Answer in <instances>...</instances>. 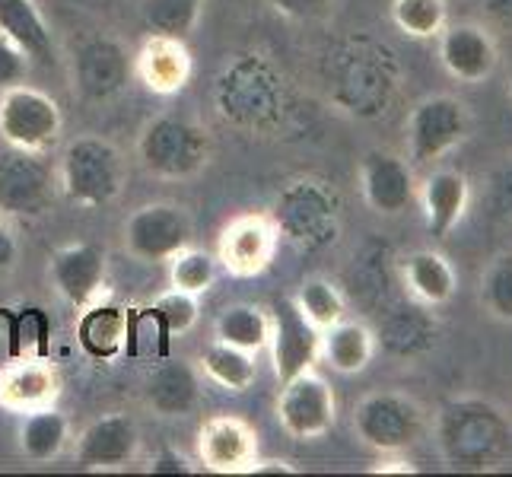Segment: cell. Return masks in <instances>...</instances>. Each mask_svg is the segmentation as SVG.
I'll use <instances>...</instances> for the list:
<instances>
[{
    "label": "cell",
    "instance_id": "cell-1",
    "mask_svg": "<svg viewBox=\"0 0 512 477\" xmlns=\"http://www.w3.org/2000/svg\"><path fill=\"white\" fill-rule=\"evenodd\" d=\"M436 433L455 468H493L512 443V427L487 401H452L439 414Z\"/></svg>",
    "mask_w": 512,
    "mask_h": 477
},
{
    "label": "cell",
    "instance_id": "cell-2",
    "mask_svg": "<svg viewBox=\"0 0 512 477\" xmlns=\"http://www.w3.org/2000/svg\"><path fill=\"white\" fill-rule=\"evenodd\" d=\"M58 182L64 198L77 207H105L125 188V159L112 140L83 134L67 144L58 166Z\"/></svg>",
    "mask_w": 512,
    "mask_h": 477
},
{
    "label": "cell",
    "instance_id": "cell-3",
    "mask_svg": "<svg viewBox=\"0 0 512 477\" xmlns=\"http://www.w3.org/2000/svg\"><path fill=\"white\" fill-rule=\"evenodd\" d=\"M353 430L366 449L379 455L408 452L427 430V411L414 395L382 388L353 408Z\"/></svg>",
    "mask_w": 512,
    "mask_h": 477
},
{
    "label": "cell",
    "instance_id": "cell-4",
    "mask_svg": "<svg viewBox=\"0 0 512 477\" xmlns=\"http://www.w3.org/2000/svg\"><path fill=\"white\" fill-rule=\"evenodd\" d=\"M137 156L156 179H191L210 159V137L188 118L163 115L140 131Z\"/></svg>",
    "mask_w": 512,
    "mask_h": 477
},
{
    "label": "cell",
    "instance_id": "cell-5",
    "mask_svg": "<svg viewBox=\"0 0 512 477\" xmlns=\"http://www.w3.org/2000/svg\"><path fill=\"white\" fill-rule=\"evenodd\" d=\"M61 191L58 169L45 153L7 147L0 153V217L39 220Z\"/></svg>",
    "mask_w": 512,
    "mask_h": 477
},
{
    "label": "cell",
    "instance_id": "cell-6",
    "mask_svg": "<svg viewBox=\"0 0 512 477\" xmlns=\"http://www.w3.org/2000/svg\"><path fill=\"white\" fill-rule=\"evenodd\" d=\"M64 128L61 105L35 86L16 83L0 93V140L7 147L48 153Z\"/></svg>",
    "mask_w": 512,
    "mask_h": 477
},
{
    "label": "cell",
    "instance_id": "cell-7",
    "mask_svg": "<svg viewBox=\"0 0 512 477\" xmlns=\"http://www.w3.org/2000/svg\"><path fill=\"white\" fill-rule=\"evenodd\" d=\"M471 131L468 105L455 96L436 93L420 99L408 115V156L427 166L452 153Z\"/></svg>",
    "mask_w": 512,
    "mask_h": 477
},
{
    "label": "cell",
    "instance_id": "cell-8",
    "mask_svg": "<svg viewBox=\"0 0 512 477\" xmlns=\"http://www.w3.org/2000/svg\"><path fill=\"white\" fill-rule=\"evenodd\" d=\"M277 420L293 439H322L334 420H338V398H334V388L315 376L312 369L293 376L290 382L280 385V398H277Z\"/></svg>",
    "mask_w": 512,
    "mask_h": 477
},
{
    "label": "cell",
    "instance_id": "cell-9",
    "mask_svg": "<svg viewBox=\"0 0 512 477\" xmlns=\"http://www.w3.org/2000/svg\"><path fill=\"white\" fill-rule=\"evenodd\" d=\"M268 344L274 353V373L280 385L299 373H306L322 357V331L303 315L293 296H284L274 303Z\"/></svg>",
    "mask_w": 512,
    "mask_h": 477
},
{
    "label": "cell",
    "instance_id": "cell-10",
    "mask_svg": "<svg viewBox=\"0 0 512 477\" xmlns=\"http://www.w3.org/2000/svg\"><path fill=\"white\" fill-rule=\"evenodd\" d=\"M191 245V217L175 204H147L125 223V249L140 261H169Z\"/></svg>",
    "mask_w": 512,
    "mask_h": 477
},
{
    "label": "cell",
    "instance_id": "cell-11",
    "mask_svg": "<svg viewBox=\"0 0 512 477\" xmlns=\"http://www.w3.org/2000/svg\"><path fill=\"white\" fill-rule=\"evenodd\" d=\"M366 204L382 217H401L417 201V179L404 156L392 150H369L360 163Z\"/></svg>",
    "mask_w": 512,
    "mask_h": 477
},
{
    "label": "cell",
    "instance_id": "cell-12",
    "mask_svg": "<svg viewBox=\"0 0 512 477\" xmlns=\"http://www.w3.org/2000/svg\"><path fill=\"white\" fill-rule=\"evenodd\" d=\"M436 39H439V61H443L446 74L465 86H478L490 80L500 64L497 42H493L490 29L478 23H452Z\"/></svg>",
    "mask_w": 512,
    "mask_h": 477
},
{
    "label": "cell",
    "instance_id": "cell-13",
    "mask_svg": "<svg viewBox=\"0 0 512 477\" xmlns=\"http://www.w3.org/2000/svg\"><path fill=\"white\" fill-rule=\"evenodd\" d=\"M280 229L261 214H242L226 223L220 236V264L236 277H255L271 268Z\"/></svg>",
    "mask_w": 512,
    "mask_h": 477
},
{
    "label": "cell",
    "instance_id": "cell-14",
    "mask_svg": "<svg viewBox=\"0 0 512 477\" xmlns=\"http://www.w3.org/2000/svg\"><path fill=\"white\" fill-rule=\"evenodd\" d=\"M105 252L99 245L90 242H77V245H64L55 255H51V284L67 299L74 309L93 306L102 287H105Z\"/></svg>",
    "mask_w": 512,
    "mask_h": 477
},
{
    "label": "cell",
    "instance_id": "cell-15",
    "mask_svg": "<svg viewBox=\"0 0 512 477\" xmlns=\"http://www.w3.org/2000/svg\"><path fill=\"white\" fill-rule=\"evenodd\" d=\"M140 433L128 414H102L77 439V462L86 471H115L125 468L137 455Z\"/></svg>",
    "mask_w": 512,
    "mask_h": 477
},
{
    "label": "cell",
    "instance_id": "cell-16",
    "mask_svg": "<svg viewBox=\"0 0 512 477\" xmlns=\"http://www.w3.org/2000/svg\"><path fill=\"white\" fill-rule=\"evenodd\" d=\"M198 455L207 471L239 474L258 458V436L239 417H210L198 433Z\"/></svg>",
    "mask_w": 512,
    "mask_h": 477
},
{
    "label": "cell",
    "instance_id": "cell-17",
    "mask_svg": "<svg viewBox=\"0 0 512 477\" xmlns=\"http://www.w3.org/2000/svg\"><path fill=\"white\" fill-rule=\"evenodd\" d=\"M417 201L433 239H446L471 207V182L458 169H433L417 185Z\"/></svg>",
    "mask_w": 512,
    "mask_h": 477
},
{
    "label": "cell",
    "instance_id": "cell-18",
    "mask_svg": "<svg viewBox=\"0 0 512 477\" xmlns=\"http://www.w3.org/2000/svg\"><path fill=\"white\" fill-rule=\"evenodd\" d=\"M191 70L194 61L185 39H172V35H150L134 58L137 80L156 96L182 93L191 80Z\"/></svg>",
    "mask_w": 512,
    "mask_h": 477
},
{
    "label": "cell",
    "instance_id": "cell-19",
    "mask_svg": "<svg viewBox=\"0 0 512 477\" xmlns=\"http://www.w3.org/2000/svg\"><path fill=\"white\" fill-rule=\"evenodd\" d=\"M58 395L61 376L45 357H26L0 369V408L29 414L51 408Z\"/></svg>",
    "mask_w": 512,
    "mask_h": 477
},
{
    "label": "cell",
    "instance_id": "cell-20",
    "mask_svg": "<svg viewBox=\"0 0 512 477\" xmlns=\"http://www.w3.org/2000/svg\"><path fill=\"white\" fill-rule=\"evenodd\" d=\"M128 55L115 39H93L77 55V83L86 99H112L128 80Z\"/></svg>",
    "mask_w": 512,
    "mask_h": 477
},
{
    "label": "cell",
    "instance_id": "cell-21",
    "mask_svg": "<svg viewBox=\"0 0 512 477\" xmlns=\"http://www.w3.org/2000/svg\"><path fill=\"white\" fill-rule=\"evenodd\" d=\"M401 280L417 303L439 309L452 303L458 290V274L452 261L436 249H417L401 258Z\"/></svg>",
    "mask_w": 512,
    "mask_h": 477
},
{
    "label": "cell",
    "instance_id": "cell-22",
    "mask_svg": "<svg viewBox=\"0 0 512 477\" xmlns=\"http://www.w3.org/2000/svg\"><path fill=\"white\" fill-rule=\"evenodd\" d=\"M376 357V334L363 322L341 318L322 331V360L341 376H357Z\"/></svg>",
    "mask_w": 512,
    "mask_h": 477
},
{
    "label": "cell",
    "instance_id": "cell-23",
    "mask_svg": "<svg viewBox=\"0 0 512 477\" xmlns=\"http://www.w3.org/2000/svg\"><path fill=\"white\" fill-rule=\"evenodd\" d=\"M0 32L20 45L32 61H55V39L35 0H0Z\"/></svg>",
    "mask_w": 512,
    "mask_h": 477
},
{
    "label": "cell",
    "instance_id": "cell-24",
    "mask_svg": "<svg viewBox=\"0 0 512 477\" xmlns=\"http://www.w3.org/2000/svg\"><path fill=\"white\" fill-rule=\"evenodd\" d=\"M77 334L86 353H93L99 360H109L131 338V318L118 306H86Z\"/></svg>",
    "mask_w": 512,
    "mask_h": 477
},
{
    "label": "cell",
    "instance_id": "cell-25",
    "mask_svg": "<svg viewBox=\"0 0 512 477\" xmlns=\"http://www.w3.org/2000/svg\"><path fill=\"white\" fill-rule=\"evenodd\" d=\"M147 401L153 404V411L166 417L191 411L194 401H198V376H194V369L182 360L163 363L147 382Z\"/></svg>",
    "mask_w": 512,
    "mask_h": 477
},
{
    "label": "cell",
    "instance_id": "cell-26",
    "mask_svg": "<svg viewBox=\"0 0 512 477\" xmlns=\"http://www.w3.org/2000/svg\"><path fill=\"white\" fill-rule=\"evenodd\" d=\"M70 439V423L55 408L29 411L20 423V449L29 462H51L58 458Z\"/></svg>",
    "mask_w": 512,
    "mask_h": 477
},
{
    "label": "cell",
    "instance_id": "cell-27",
    "mask_svg": "<svg viewBox=\"0 0 512 477\" xmlns=\"http://www.w3.org/2000/svg\"><path fill=\"white\" fill-rule=\"evenodd\" d=\"M214 331H217V341L258 353L261 347H268V338H271V315L264 312L261 306L236 303V306H226L217 315Z\"/></svg>",
    "mask_w": 512,
    "mask_h": 477
},
{
    "label": "cell",
    "instance_id": "cell-28",
    "mask_svg": "<svg viewBox=\"0 0 512 477\" xmlns=\"http://www.w3.org/2000/svg\"><path fill=\"white\" fill-rule=\"evenodd\" d=\"M201 369L207 373V379L223 385L226 392H245L258 376L255 353L233 347V344H223V341H214L201 353Z\"/></svg>",
    "mask_w": 512,
    "mask_h": 477
},
{
    "label": "cell",
    "instance_id": "cell-29",
    "mask_svg": "<svg viewBox=\"0 0 512 477\" xmlns=\"http://www.w3.org/2000/svg\"><path fill=\"white\" fill-rule=\"evenodd\" d=\"M293 299L319 331L338 325L341 318H347V299L338 290V284H331L328 277H306Z\"/></svg>",
    "mask_w": 512,
    "mask_h": 477
},
{
    "label": "cell",
    "instance_id": "cell-30",
    "mask_svg": "<svg viewBox=\"0 0 512 477\" xmlns=\"http://www.w3.org/2000/svg\"><path fill=\"white\" fill-rule=\"evenodd\" d=\"M392 23L411 39H436L449 26L446 0H392Z\"/></svg>",
    "mask_w": 512,
    "mask_h": 477
},
{
    "label": "cell",
    "instance_id": "cell-31",
    "mask_svg": "<svg viewBox=\"0 0 512 477\" xmlns=\"http://www.w3.org/2000/svg\"><path fill=\"white\" fill-rule=\"evenodd\" d=\"M207 0H144V23L150 35H172V39H185V35L198 26Z\"/></svg>",
    "mask_w": 512,
    "mask_h": 477
},
{
    "label": "cell",
    "instance_id": "cell-32",
    "mask_svg": "<svg viewBox=\"0 0 512 477\" xmlns=\"http://www.w3.org/2000/svg\"><path fill=\"white\" fill-rule=\"evenodd\" d=\"M214 274H217V258L210 252L191 249V245H185L182 252H175L169 258V284H172V290L201 296V293L210 290V284H214Z\"/></svg>",
    "mask_w": 512,
    "mask_h": 477
},
{
    "label": "cell",
    "instance_id": "cell-33",
    "mask_svg": "<svg viewBox=\"0 0 512 477\" xmlns=\"http://www.w3.org/2000/svg\"><path fill=\"white\" fill-rule=\"evenodd\" d=\"M481 306L490 318L512 325V255L503 252L487 261L481 274Z\"/></svg>",
    "mask_w": 512,
    "mask_h": 477
},
{
    "label": "cell",
    "instance_id": "cell-34",
    "mask_svg": "<svg viewBox=\"0 0 512 477\" xmlns=\"http://www.w3.org/2000/svg\"><path fill=\"white\" fill-rule=\"evenodd\" d=\"M150 318H153V325H160L163 341L172 338V334H185L194 322H198V296L182 293V290H169L150 306Z\"/></svg>",
    "mask_w": 512,
    "mask_h": 477
},
{
    "label": "cell",
    "instance_id": "cell-35",
    "mask_svg": "<svg viewBox=\"0 0 512 477\" xmlns=\"http://www.w3.org/2000/svg\"><path fill=\"white\" fill-rule=\"evenodd\" d=\"M29 64H32V58L26 51L0 32V93L10 90L16 83H23L29 74Z\"/></svg>",
    "mask_w": 512,
    "mask_h": 477
},
{
    "label": "cell",
    "instance_id": "cell-36",
    "mask_svg": "<svg viewBox=\"0 0 512 477\" xmlns=\"http://www.w3.org/2000/svg\"><path fill=\"white\" fill-rule=\"evenodd\" d=\"M268 4L293 20H315V16H325L331 10L334 0H268Z\"/></svg>",
    "mask_w": 512,
    "mask_h": 477
},
{
    "label": "cell",
    "instance_id": "cell-37",
    "mask_svg": "<svg viewBox=\"0 0 512 477\" xmlns=\"http://www.w3.org/2000/svg\"><path fill=\"white\" fill-rule=\"evenodd\" d=\"M153 474H194L198 468H194L185 455H179V452H172V449H163L160 455L153 458V468H150Z\"/></svg>",
    "mask_w": 512,
    "mask_h": 477
},
{
    "label": "cell",
    "instance_id": "cell-38",
    "mask_svg": "<svg viewBox=\"0 0 512 477\" xmlns=\"http://www.w3.org/2000/svg\"><path fill=\"white\" fill-rule=\"evenodd\" d=\"M16 255H20V245H16V239H13V233H10L7 220L0 217V277H4L7 271H13Z\"/></svg>",
    "mask_w": 512,
    "mask_h": 477
},
{
    "label": "cell",
    "instance_id": "cell-39",
    "mask_svg": "<svg viewBox=\"0 0 512 477\" xmlns=\"http://www.w3.org/2000/svg\"><path fill=\"white\" fill-rule=\"evenodd\" d=\"M373 474H417V465L411 458H401V452L382 455V462L373 468Z\"/></svg>",
    "mask_w": 512,
    "mask_h": 477
},
{
    "label": "cell",
    "instance_id": "cell-40",
    "mask_svg": "<svg viewBox=\"0 0 512 477\" xmlns=\"http://www.w3.org/2000/svg\"><path fill=\"white\" fill-rule=\"evenodd\" d=\"M245 474H296V468L290 462H277V458H271V462H258L255 458Z\"/></svg>",
    "mask_w": 512,
    "mask_h": 477
},
{
    "label": "cell",
    "instance_id": "cell-41",
    "mask_svg": "<svg viewBox=\"0 0 512 477\" xmlns=\"http://www.w3.org/2000/svg\"><path fill=\"white\" fill-rule=\"evenodd\" d=\"M509 96H512V74H509Z\"/></svg>",
    "mask_w": 512,
    "mask_h": 477
}]
</instances>
